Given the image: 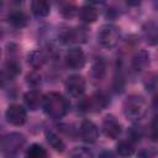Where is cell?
Masks as SVG:
<instances>
[{
  "label": "cell",
  "mask_w": 158,
  "mask_h": 158,
  "mask_svg": "<svg viewBox=\"0 0 158 158\" xmlns=\"http://www.w3.org/2000/svg\"><path fill=\"white\" fill-rule=\"evenodd\" d=\"M42 107L47 116L53 120H59L67 115L69 111L68 100L59 93L51 91L43 96Z\"/></svg>",
  "instance_id": "1"
},
{
  "label": "cell",
  "mask_w": 158,
  "mask_h": 158,
  "mask_svg": "<svg viewBox=\"0 0 158 158\" xmlns=\"http://www.w3.org/2000/svg\"><path fill=\"white\" fill-rule=\"evenodd\" d=\"M148 112V104L141 95H130L123 102V115L131 121L142 120Z\"/></svg>",
  "instance_id": "2"
},
{
  "label": "cell",
  "mask_w": 158,
  "mask_h": 158,
  "mask_svg": "<svg viewBox=\"0 0 158 158\" xmlns=\"http://www.w3.org/2000/svg\"><path fill=\"white\" fill-rule=\"evenodd\" d=\"M26 137L22 133L12 132L4 136L0 139V152L6 156H15L20 152V149L25 146Z\"/></svg>",
  "instance_id": "3"
},
{
  "label": "cell",
  "mask_w": 158,
  "mask_h": 158,
  "mask_svg": "<svg viewBox=\"0 0 158 158\" xmlns=\"http://www.w3.org/2000/svg\"><path fill=\"white\" fill-rule=\"evenodd\" d=\"M120 28L116 25L106 23L101 26L98 33V41L99 43L105 48H114L118 44L120 41Z\"/></svg>",
  "instance_id": "4"
},
{
  "label": "cell",
  "mask_w": 158,
  "mask_h": 158,
  "mask_svg": "<svg viewBox=\"0 0 158 158\" xmlns=\"http://www.w3.org/2000/svg\"><path fill=\"white\" fill-rule=\"evenodd\" d=\"M109 104V99L102 93H95L88 99H84L80 104L81 110L84 111H100Z\"/></svg>",
  "instance_id": "5"
},
{
  "label": "cell",
  "mask_w": 158,
  "mask_h": 158,
  "mask_svg": "<svg viewBox=\"0 0 158 158\" xmlns=\"http://www.w3.org/2000/svg\"><path fill=\"white\" fill-rule=\"evenodd\" d=\"M5 117L9 123H11L14 126H22L26 122L27 112L23 106L19 105V104H12L7 107V110L5 112Z\"/></svg>",
  "instance_id": "6"
},
{
  "label": "cell",
  "mask_w": 158,
  "mask_h": 158,
  "mask_svg": "<svg viewBox=\"0 0 158 158\" xmlns=\"http://www.w3.org/2000/svg\"><path fill=\"white\" fill-rule=\"evenodd\" d=\"M65 89L73 98H80L85 93V79L79 74L69 75L65 80Z\"/></svg>",
  "instance_id": "7"
},
{
  "label": "cell",
  "mask_w": 158,
  "mask_h": 158,
  "mask_svg": "<svg viewBox=\"0 0 158 158\" xmlns=\"http://www.w3.org/2000/svg\"><path fill=\"white\" fill-rule=\"evenodd\" d=\"M59 41L68 44L74 42H85L86 41V31L83 27L75 28H65L59 33Z\"/></svg>",
  "instance_id": "8"
},
{
  "label": "cell",
  "mask_w": 158,
  "mask_h": 158,
  "mask_svg": "<svg viewBox=\"0 0 158 158\" xmlns=\"http://www.w3.org/2000/svg\"><path fill=\"white\" fill-rule=\"evenodd\" d=\"M101 128H102L104 135L111 139H115L121 135V123L112 115H106L104 117Z\"/></svg>",
  "instance_id": "9"
},
{
  "label": "cell",
  "mask_w": 158,
  "mask_h": 158,
  "mask_svg": "<svg viewBox=\"0 0 158 158\" xmlns=\"http://www.w3.org/2000/svg\"><path fill=\"white\" fill-rule=\"evenodd\" d=\"M64 59H65L67 67L73 70L81 69L85 64V54L80 48H70L65 53Z\"/></svg>",
  "instance_id": "10"
},
{
  "label": "cell",
  "mask_w": 158,
  "mask_h": 158,
  "mask_svg": "<svg viewBox=\"0 0 158 158\" xmlns=\"http://www.w3.org/2000/svg\"><path fill=\"white\" fill-rule=\"evenodd\" d=\"M79 135H80V138L84 142H86V143H94V142H96V139L99 137V130H98L96 125L93 121L84 120L80 123Z\"/></svg>",
  "instance_id": "11"
},
{
  "label": "cell",
  "mask_w": 158,
  "mask_h": 158,
  "mask_svg": "<svg viewBox=\"0 0 158 158\" xmlns=\"http://www.w3.org/2000/svg\"><path fill=\"white\" fill-rule=\"evenodd\" d=\"M23 101L30 110H37L42 106L43 95L38 90H30L23 95Z\"/></svg>",
  "instance_id": "12"
},
{
  "label": "cell",
  "mask_w": 158,
  "mask_h": 158,
  "mask_svg": "<svg viewBox=\"0 0 158 158\" xmlns=\"http://www.w3.org/2000/svg\"><path fill=\"white\" fill-rule=\"evenodd\" d=\"M149 65V53L147 51H138L132 58V68L136 72H142Z\"/></svg>",
  "instance_id": "13"
},
{
  "label": "cell",
  "mask_w": 158,
  "mask_h": 158,
  "mask_svg": "<svg viewBox=\"0 0 158 158\" xmlns=\"http://www.w3.org/2000/svg\"><path fill=\"white\" fill-rule=\"evenodd\" d=\"M31 10L38 17H46L49 14L51 6L48 0H31Z\"/></svg>",
  "instance_id": "14"
},
{
  "label": "cell",
  "mask_w": 158,
  "mask_h": 158,
  "mask_svg": "<svg viewBox=\"0 0 158 158\" xmlns=\"http://www.w3.org/2000/svg\"><path fill=\"white\" fill-rule=\"evenodd\" d=\"M79 17L85 23H93L98 20V10L91 5H85L79 10Z\"/></svg>",
  "instance_id": "15"
},
{
  "label": "cell",
  "mask_w": 158,
  "mask_h": 158,
  "mask_svg": "<svg viewBox=\"0 0 158 158\" xmlns=\"http://www.w3.org/2000/svg\"><path fill=\"white\" fill-rule=\"evenodd\" d=\"M28 63L31 64V67L33 69H40L43 67V64L46 63L47 58H46V54L40 51V49H36V51H32L31 53H28Z\"/></svg>",
  "instance_id": "16"
},
{
  "label": "cell",
  "mask_w": 158,
  "mask_h": 158,
  "mask_svg": "<svg viewBox=\"0 0 158 158\" xmlns=\"http://www.w3.org/2000/svg\"><path fill=\"white\" fill-rule=\"evenodd\" d=\"M46 139H47L48 144H49L53 149H56V151H58V152H63V151H64V148H65L64 142H63L62 138H60L57 133H54L53 131H46Z\"/></svg>",
  "instance_id": "17"
},
{
  "label": "cell",
  "mask_w": 158,
  "mask_h": 158,
  "mask_svg": "<svg viewBox=\"0 0 158 158\" xmlns=\"http://www.w3.org/2000/svg\"><path fill=\"white\" fill-rule=\"evenodd\" d=\"M143 32H144V37L147 40V42L152 46H154L157 43V38H158V30H157V25L154 22H148L144 28H143Z\"/></svg>",
  "instance_id": "18"
},
{
  "label": "cell",
  "mask_w": 158,
  "mask_h": 158,
  "mask_svg": "<svg viewBox=\"0 0 158 158\" xmlns=\"http://www.w3.org/2000/svg\"><path fill=\"white\" fill-rule=\"evenodd\" d=\"M9 21H10V23L12 25V26H15V27H25L26 25H27V16L23 14V12H21V11H15V12H12V14H10V16H9Z\"/></svg>",
  "instance_id": "19"
},
{
  "label": "cell",
  "mask_w": 158,
  "mask_h": 158,
  "mask_svg": "<svg viewBox=\"0 0 158 158\" xmlns=\"http://www.w3.org/2000/svg\"><path fill=\"white\" fill-rule=\"evenodd\" d=\"M26 156L30 158H46L47 157V151L38 143H32L27 151H26Z\"/></svg>",
  "instance_id": "20"
},
{
  "label": "cell",
  "mask_w": 158,
  "mask_h": 158,
  "mask_svg": "<svg viewBox=\"0 0 158 158\" xmlns=\"http://www.w3.org/2000/svg\"><path fill=\"white\" fill-rule=\"evenodd\" d=\"M116 151L120 156L122 157H128L133 153L135 148H133V143L131 139H126V141H120L118 144L116 146Z\"/></svg>",
  "instance_id": "21"
},
{
  "label": "cell",
  "mask_w": 158,
  "mask_h": 158,
  "mask_svg": "<svg viewBox=\"0 0 158 158\" xmlns=\"http://www.w3.org/2000/svg\"><path fill=\"white\" fill-rule=\"evenodd\" d=\"M105 74V63L101 58H98L91 67V77L96 80H101Z\"/></svg>",
  "instance_id": "22"
},
{
  "label": "cell",
  "mask_w": 158,
  "mask_h": 158,
  "mask_svg": "<svg viewBox=\"0 0 158 158\" xmlns=\"http://www.w3.org/2000/svg\"><path fill=\"white\" fill-rule=\"evenodd\" d=\"M26 79H27V83L30 85H32V86H36V85H38L41 83V75L38 73H36V72L28 73L27 77H26Z\"/></svg>",
  "instance_id": "23"
},
{
  "label": "cell",
  "mask_w": 158,
  "mask_h": 158,
  "mask_svg": "<svg viewBox=\"0 0 158 158\" xmlns=\"http://www.w3.org/2000/svg\"><path fill=\"white\" fill-rule=\"evenodd\" d=\"M5 81H6V75L0 70V89L5 85Z\"/></svg>",
  "instance_id": "24"
},
{
  "label": "cell",
  "mask_w": 158,
  "mask_h": 158,
  "mask_svg": "<svg viewBox=\"0 0 158 158\" xmlns=\"http://www.w3.org/2000/svg\"><path fill=\"white\" fill-rule=\"evenodd\" d=\"M141 2V0H127V4L131 6H137Z\"/></svg>",
  "instance_id": "25"
},
{
  "label": "cell",
  "mask_w": 158,
  "mask_h": 158,
  "mask_svg": "<svg viewBox=\"0 0 158 158\" xmlns=\"http://www.w3.org/2000/svg\"><path fill=\"white\" fill-rule=\"evenodd\" d=\"M89 2H91V4H102L105 0H88Z\"/></svg>",
  "instance_id": "26"
},
{
  "label": "cell",
  "mask_w": 158,
  "mask_h": 158,
  "mask_svg": "<svg viewBox=\"0 0 158 158\" xmlns=\"http://www.w3.org/2000/svg\"><path fill=\"white\" fill-rule=\"evenodd\" d=\"M12 1H14L15 4H21V2H22V0H12Z\"/></svg>",
  "instance_id": "27"
},
{
  "label": "cell",
  "mask_w": 158,
  "mask_h": 158,
  "mask_svg": "<svg viewBox=\"0 0 158 158\" xmlns=\"http://www.w3.org/2000/svg\"><path fill=\"white\" fill-rule=\"evenodd\" d=\"M1 4H2V0H0V6H1Z\"/></svg>",
  "instance_id": "28"
},
{
  "label": "cell",
  "mask_w": 158,
  "mask_h": 158,
  "mask_svg": "<svg viewBox=\"0 0 158 158\" xmlns=\"http://www.w3.org/2000/svg\"><path fill=\"white\" fill-rule=\"evenodd\" d=\"M0 57H1V51H0Z\"/></svg>",
  "instance_id": "29"
}]
</instances>
